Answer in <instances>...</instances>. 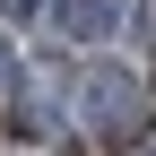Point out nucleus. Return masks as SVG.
Listing matches in <instances>:
<instances>
[{
	"label": "nucleus",
	"instance_id": "2",
	"mask_svg": "<svg viewBox=\"0 0 156 156\" xmlns=\"http://www.w3.org/2000/svg\"><path fill=\"white\" fill-rule=\"evenodd\" d=\"M52 26H61L69 44H95V35L122 26V0H52Z\"/></svg>",
	"mask_w": 156,
	"mask_h": 156
},
{
	"label": "nucleus",
	"instance_id": "1",
	"mask_svg": "<svg viewBox=\"0 0 156 156\" xmlns=\"http://www.w3.org/2000/svg\"><path fill=\"white\" fill-rule=\"evenodd\" d=\"M78 104H87V130H95L104 147H139V139H147V87H139L130 69H113V61L87 69Z\"/></svg>",
	"mask_w": 156,
	"mask_h": 156
},
{
	"label": "nucleus",
	"instance_id": "4",
	"mask_svg": "<svg viewBox=\"0 0 156 156\" xmlns=\"http://www.w3.org/2000/svg\"><path fill=\"white\" fill-rule=\"evenodd\" d=\"M0 78H9V44H0Z\"/></svg>",
	"mask_w": 156,
	"mask_h": 156
},
{
	"label": "nucleus",
	"instance_id": "3",
	"mask_svg": "<svg viewBox=\"0 0 156 156\" xmlns=\"http://www.w3.org/2000/svg\"><path fill=\"white\" fill-rule=\"evenodd\" d=\"M0 9H9V17H35V9H52V0H0Z\"/></svg>",
	"mask_w": 156,
	"mask_h": 156
}]
</instances>
